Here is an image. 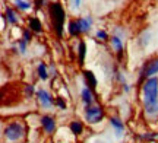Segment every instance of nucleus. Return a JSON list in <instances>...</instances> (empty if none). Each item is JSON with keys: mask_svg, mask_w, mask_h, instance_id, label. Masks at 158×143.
<instances>
[{"mask_svg": "<svg viewBox=\"0 0 158 143\" xmlns=\"http://www.w3.org/2000/svg\"><path fill=\"white\" fill-rule=\"evenodd\" d=\"M139 98L143 115L148 120H155L158 117V76L143 80L139 85Z\"/></svg>", "mask_w": 158, "mask_h": 143, "instance_id": "1", "label": "nucleus"}, {"mask_svg": "<svg viewBox=\"0 0 158 143\" xmlns=\"http://www.w3.org/2000/svg\"><path fill=\"white\" fill-rule=\"evenodd\" d=\"M2 136L7 143H22L28 136V124L22 118H13L5 123Z\"/></svg>", "mask_w": 158, "mask_h": 143, "instance_id": "2", "label": "nucleus"}, {"mask_svg": "<svg viewBox=\"0 0 158 143\" xmlns=\"http://www.w3.org/2000/svg\"><path fill=\"white\" fill-rule=\"evenodd\" d=\"M47 13L50 19L51 29L59 40H62L66 31V10L60 2H50L47 6Z\"/></svg>", "mask_w": 158, "mask_h": 143, "instance_id": "3", "label": "nucleus"}, {"mask_svg": "<svg viewBox=\"0 0 158 143\" xmlns=\"http://www.w3.org/2000/svg\"><path fill=\"white\" fill-rule=\"evenodd\" d=\"M107 117V111L104 108V105L101 102L92 104L89 107H84L82 108V118H84L86 126H98Z\"/></svg>", "mask_w": 158, "mask_h": 143, "instance_id": "4", "label": "nucleus"}, {"mask_svg": "<svg viewBox=\"0 0 158 143\" xmlns=\"http://www.w3.org/2000/svg\"><path fill=\"white\" fill-rule=\"evenodd\" d=\"M158 74V56H152V57L147 58L143 63H142L141 69L138 72V86L141 85L143 80L154 77Z\"/></svg>", "mask_w": 158, "mask_h": 143, "instance_id": "5", "label": "nucleus"}, {"mask_svg": "<svg viewBox=\"0 0 158 143\" xmlns=\"http://www.w3.org/2000/svg\"><path fill=\"white\" fill-rule=\"evenodd\" d=\"M54 99H56V97H54L48 89H45V88H38V89H37L35 101H37V104H38V107L41 111L48 113L50 109L54 108Z\"/></svg>", "mask_w": 158, "mask_h": 143, "instance_id": "6", "label": "nucleus"}, {"mask_svg": "<svg viewBox=\"0 0 158 143\" xmlns=\"http://www.w3.org/2000/svg\"><path fill=\"white\" fill-rule=\"evenodd\" d=\"M38 124L43 134L53 136L57 132V118L50 113H43L38 118Z\"/></svg>", "mask_w": 158, "mask_h": 143, "instance_id": "7", "label": "nucleus"}, {"mask_svg": "<svg viewBox=\"0 0 158 143\" xmlns=\"http://www.w3.org/2000/svg\"><path fill=\"white\" fill-rule=\"evenodd\" d=\"M108 42H110V48H111L113 54L116 56V58H117L118 62H122V58H123V56H124V44H123V37H122V34L117 32V31H114L113 35H110Z\"/></svg>", "mask_w": 158, "mask_h": 143, "instance_id": "8", "label": "nucleus"}, {"mask_svg": "<svg viewBox=\"0 0 158 143\" xmlns=\"http://www.w3.org/2000/svg\"><path fill=\"white\" fill-rule=\"evenodd\" d=\"M79 99H81V104H82V108H84V107H89V105H92V104L100 102V101H98L97 92H94L92 89H89L88 86H85V85L81 86Z\"/></svg>", "mask_w": 158, "mask_h": 143, "instance_id": "9", "label": "nucleus"}, {"mask_svg": "<svg viewBox=\"0 0 158 143\" xmlns=\"http://www.w3.org/2000/svg\"><path fill=\"white\" fill-rule=\"evenodd\" d=\"M108 124L113 129V133L116 137L117 139L123 137L124 132H126V124H124V121L122 120L118 115H110V117H108Z\"/></svg>", "mask_w": 158, "mask_h": 143, "instance_id": "10", "label": "nucleus"}, {"mask_svg": "<svg viewBox=\"0 0 158 143\" xmlns=\"http://www.w3.org/2000/svg\"><path fill=\"white\" fill-rule=\"evenodd\" d=\"M68 129L72 136H75V137H82L85 134V130H86V124H85V121L81 120V118H72V120L68 123Z\"/></svg>", "mask_w": 158, "mask_h": 143, "instance_id": "11", "label": "nucleus"}, {"mask_svg": "<svg viewBox=\"0 0 158 143\" xmlns=\"http://www.w3.org/2000/svg\"><path fill=\"white\" fill-rule=\"evenodd\" d=\"M82 79H84V85L88 86L89 89H92L94 92H97L98 88V79H97L95 73L89 69H84L82 70Z\"/></svg>", "mask_w": 158, "mask_h": 143, "instance_id": "12", "label": "nucleus"}, {"mask_svg": "<svg viewBox=\"0 0 158 143\" xmlns=\"http://www.w3.org/2000/svg\"><path fill=\"white\" fill-rule=\"evenodd\" d=\"M76 64L79 67H84L85 64V58H86V42L84 40H78V44H76Z\"/></svg>", "mask_w": 158, "mask_h": 143, "instance_id": "13", "label": "nucleus"}, {"mask_svg": "<svg viewBox=\"0 0 158 143\" xmlns=\"http://www.w3.org/2000/svg\"><path fill=\"white\" fill-rule=\"evenodd\" d=\"M27 22H28V26H27V28H28L32 34H43L44 28H43V22H41L40 18L29 16L28 19H27Z\"/></svg>", "mask_w": 158, "mask_h": 143, "instance_id": "14", "label": "nucleus"}, {"mask_svg": "<svg viewBox=\"0 0 158 143\" xmlns=\"http://www.w3.org/2000/svg\"><path fill=\"white\" fill-rule=\"evenodd\" d=\"M37 77H38L41 82H47V80H50V70H48V66L45 62H38L37 63Z\"/></svg>", "mask_w": 158, "mask_h": 143, "instance_id": "15", "label": "nucleus"}, {"mask_svg": "<svg viewBox=\"0 0 158 143\" xmlns=\"http://www.w3.org/2000/svg\"><path fill=\"white\" fill-rule=\"evenodd\" d=\"M66 31H68V34H69V37H70V38H81V37H82V32H81V29H79V25H78L76 18L69 19Z\"/></svg>", "mask_w": 158, "mask_h": 143, "instance_id": "16", "label": "nucleus"}, {"mask_svg": "<svg viewBox=\"0 0 158 143\" xmlns=\"http://www.w3.org/2000/svg\"><path fill=\"white\" fill-rule=\"evenodd\" d=\"M76 21H78L79 29H81L82 35L88 34L91 31V28H92V18L91 16H79V18H76Z\"/></svg>", "mask_w": 158, "mask_h": 143, "instance_id": "17", "label": "nucleus"}, {"mask_svg": "<svg viewBox=\"0 0 158 143\" xmlns=\"http://www.w3.org/2000/svg\"><path fill=\"white\" fill-rule=\"evenodd\" d=\"M5 19L6 22L9 23V25H16L19 22V16H18V12L10 7V6H6L5 7Z\"/></svg>", "mask_w": 158, "mask_h": 143, "instance_id": "18", "label": "nucleus"}, {"mask_svg": "<svg viewBox=\"0 0 158 143\" xmlns=\"http://www.w3.org/2000/svg\"><path fill=\"white\" fill-rule=\"evenodd\" d=\"M136 137H138V140L145 142V143L155 142L158 139V132H142L139 134H136Z\"/></svg>", "mask_w": 158, "mask_h": 143, "instance_id": "19", "label": "nucleus"}, {"mask_svg": "<svg viewBox=\"0 0 158 143\" xmlns=\"http://www.w3.org/2000/svg\"><path fill=\"white\" fill-rule=\"evenodd\" d=\"M15 9L19 12H28L32 9V3L29 0H12Z\"/></svg>", "mask_w": 158, "mask_h": 143, "instance_id": "20", "label": "nucleus"}, {"mask_svg": "<svg viewBox=\"0 0 158 143\" xmlns=\"http://www.w3.org/2000/svg\"><path fill=\"white\" fill-rule=\"evenodd\" d=\"M23 97L27 98V99H32V98H35V93H37V89H35V85H32V83H28V85L23 86Z\"/></svg>", "mask_w": 158, "mask_h": 143, "instance_id": "21", "label": "nucleus"}, {"mask_svg": "<svg viewBox=\"0 0 158 143\" xmlns=\"http://www.w3.org/2000/svg\"><path fill=\"white\" fill-rule=\"evenodd\" d=\"M54 107L57 109H60V111H66L68 109V101H66V98H63L62 95H57L56 99H54Z\"/></svg>", "mask_w": 158, "mask_h": 143, "instance_id": "22", "label": "nucleus"}, {"mask_svg": "<svg viewBox=\"0 0 158 143\" xmlns=\"http://www.w3.org/2000/svg\"><path fill=\"white\" fill-rule=\"evenodd\" d=\"M95 38L100 42H107L108 40H110V35H108L107 31H104V29H98L95 32Z\"/></svg>", "mask_w": 158, "mask_h": 143, "instance_id": "23", "label": "nucleus"}, {"mask_svg": "<svg viewBox=\"0 0 158 143\" xmlns=\"http://www.w3.org/2000/svg\"><path fill=\"white\" fill-rule=\"evenodd\" d=\"M21 38H22L25 42H28L29 44V42L32 41V32H31L28 28H23L22 31H21Z\"/></svg>", "mask_w": 158, "mask_h": 143, "instance_id": "24", "label": "nucleus"}, {"mask_svg": "<svg viewBox=\"0 0 158 143\" xmlns=\"http://www.w3.org/2000/svg\"><path fill=\"white\" fill-rule=\"evenodd\" d=\"M16 47H18V51H19V54H25V53H27V48H28V42H25L22 38H18Z\"/></svg>", "mask_w": 158, "mask_h": 143, "instance_id": "25", "label": "nucleus"}, {"mask_svg": "<svg viewBox=\"0 0 158 143\" xmlns=\"http://www.w3.org/2000/svg\"><path fill=\"white\" fill-rule=\"evenodd\" d=\"M48 0H34V5H35V7L37 9H43L44 6H48Z\"/></svg>", "mask_w": 158, "mask_h": 143, "instance_id": "26", "label": "nucleus"}, {"mask_svg": "<svg viewBox=\"0 0 158 143\" xmlns=\"http://www.w3.org/2000/svg\"><path fill=\"white\" fill-rule=\"evenodd\" d=\"M72 2V6H73L75 9H78L79 6H81V3H82V0H70Z\"/></svg>", "mask_w": 158, "mask_h": 143, "instance_id": "27", "label": "nucleus"}]
</instances>
